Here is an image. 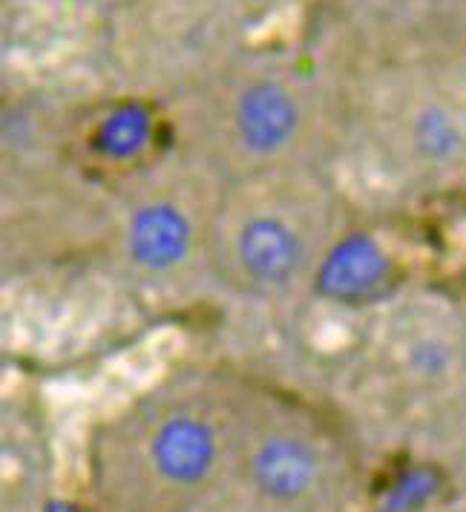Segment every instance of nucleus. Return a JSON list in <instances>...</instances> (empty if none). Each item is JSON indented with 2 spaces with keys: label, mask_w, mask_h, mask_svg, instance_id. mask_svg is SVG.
I'll return each mask as SVG.
<instances>
[{
  "label": "nucleus",
  "mask_w": 466,
  "mask_h": 512,
  "mask_svg": "<svg viewBox=\"0 0 466 512\" xmlns=\"http://www.w3.org/2000/svg\"><path fill=\"white\" fill-rule=\"evenodd\" d=\"M331 187L297 167H271L219 190L208 268L242 297L282 300L320 280L340 242Z\"/></svg>",
  "instance_id": "nucleus-1"
},
{
  "label": "nucleus",
  "mask_w": 466,
  "mask_h": 512,
  "mask_svg": "<svg viewBox=\"0 0 466 512\" xmlns=\"http://www.w3.org/2000/svg\"><path fill=\"white\" fill-rule=\"evenodd\" d=\"M222 187H130L118 248L133 274L167 282L199 259L208 268L210 222Z\"/></svg>",
  "instance_id": "nucleus-2"
},
{
  "label": "nucleus",
  "mask_w": 466,
  "mask_h": 512,
  "mask_svg": "<svg viewBox=\"0 0 466 512\" xmlns=\"http://www.w3.org/2000/svg\"><path fill=\"white\" fill-rule=\"evenodd\" d=\"M300 127V104L285 84L257 81L245 87L233 107V141L239 147V170L233 173V179L285 167L280 159L297 141Z\"/></svg>",
  "instance_id": "nucleus-3"
},
{
  "label": "nucleus",
  "mask_w": 466,
  "mask_h": 512,
  "mask_svg": "<svg viewBox=\"0 0 466 512\" xmlns=\"http://www.w3.org/2000/svg\"><path fill=\"white\" fill-rule=\"evenodd\" d=\"M153 472L170 487H196L219 458V438L208 420L193 412H173L156 423L147 446Z\"/></svg>",
  "instance_id": "nucleus-4"
},
{
  "label": "nucleus",
  "mask_w": 466,
  "mask_h": 512,
  "mask_svg": "<svg viewBox=\"0 0 466 512\" xmlns=\"http://www.w3.org/2000/svg\"><path fill=\"white\" fill-rule=\"evenodd\" d=\"M320 458L314 446L297 435H271L251 458V478L274 501H297L314 487Z\"/></svg>",
  "instance_id": "nucleus-5"
},
{
  "label": "nucleus",
  "mask_w": 466,
  "mask_h": 512,
  "mask_svg": "<svg viewBox=\"0 0 466 512\" xmlns=\"http://www.w3.org/2000/svg\"><path fill=\"white\" fill-rule=\"evenodd\" d=\"M386 277V259L369 239H340L326 259L320 282L331 297L354 303L372 294Z\"/></svg>",
  "instance_id": "nucleus-6"
},
{
  "label": "nucleus",
  "mask_w": 466,
  "mask_h": 512,
  "mask_svg": "<svg viewBox=\"0 0 466 512\" xmlns=\"http://www.w3.org/2000/svg\"><path fill=\"white\" fill-rule=\"evenodd\" d=\"M409 144H412L415 162L432 167V170H441V167H449L461 159L466 141L458 118L446 107L429 104V107L418 110V116L412 121Z\"/></svg>",
  "instance_id": "nucleus-7"
},
{
  "label": "nucleus",
  "mask_w": 466,
  "mask_h": 512,
  "mask_svg": "<svg viewBox=\"0 0 466 512\" xmlns=\"http://www.w3.org/2000/svg\"><path fill=\"white\" fill-rule=\"evenodd\" d=\"M144 133H147V121L139 107H124L104 124V139L113 153H133L144 141Z\"/></svg>",
  "instance_id": "nucleus-8"
}]
</instances>
